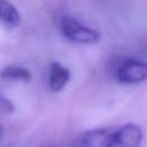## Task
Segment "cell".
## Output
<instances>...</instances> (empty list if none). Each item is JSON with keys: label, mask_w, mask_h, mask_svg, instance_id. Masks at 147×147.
I'll use <instances>...</instances> for the list:
<instances>
[{"label": "cell", "mask_w": 147, "mask_h": 147, "mask_svg": "<svg viewBox=\"0 0 147 147\" xmlns=\"http://www.w3.org/2000/svg\"><path fill=\"white\" fill-rule=\"evenodd\" d=\"M144 138L141 127L126 123L117 127L94 129L84 132L72 147H139Z\"/></svg>", "instance_id": "obj_1"}, {"label": "cell", "mask_w": 147, "mask_h": 147, "mask_svg": "<svg viewBox=\"0 0 147 147\" xmlns=\"http://www.w3.org/2000/svg\"><path fill=\"white\" fill-rule=\"evenodd\" d=\"M60 30L64 38L77 44H95L100 40V33L71 16H63L60 20Z\"/></svg>", "instance_id": "obj_2"}, {"label": "cell", "mask_w": 147, "mask_h": 147, "mask_svg": "<svg viewBox=\"0 0 147 147\" xmlns=\"http://www.w3.org/2000/svg\"><path fill=\"white\" fill-rule=\"evenodd\" d=\"M115 75L122 84H139L147 77V65L136 59H123L117 64Z\"/></svg>", "instance_id": "obj_3"}, {"label": "cell", "mask_w": 147, "mask_h": 147, "mask_svg": "<svg viewBox=\"0 0 147 147\" xmlns=\"http://www.w3.org/2000/svg\"><path fill=\"white\" fill-rule=\"evenodd\" d=\"M70 70L59 62H52L49 65L48 85L53 92H60L70 80Z\"/></svg>", "instance_id": "obj_4"}, {"label": "cell", "mask_w": 147, "mask_h": 147, "mask_svg": "<svg viewBox=\"0 0 147 147\" xmlns=\"http://www.w3.org/2000/svg\"><path fill=\"white\" fill-rule=\"evenodd\" d=\"M0 22L9 30L15 29L21 23V14L17 8L5 0H0Z\"/></svg>", "instance_id": "obj_5"}, {"label": "cell", "mask_w": 147, "mask_h": 147, "mask_svg": "<svg viewBox=\"0 0 147 147\" xmlns=\"http://www.w3.org/2000/svg\"><path fill=\"white\" fill-rule=\"evenodd\" d=\"M0 77L5 80H21V82H29L31 79V74L28 69L18 65H6L0 71Z\"/></svg>", "instance_id": "obj_6"}, {"label": "cell", "mask_w": 147, "mask_h": 147, "mask_svg": "<svg viewBox=\"0 0 147 147\" xmlns=\"http://www.w3.org/2000/svg\"><path fill=\"white\" fill-rule=\"evenodd\" d=\"M1 132H2V129H1V124H0V138H1Z\"/></svg>", "instance_id": "obj_7"}, {"label": "cell", "mask_w": 147, "mask_h": 147, "mask_svg": "<svg viewBox=\"0 0 147 147\" xmlns=\"http://www.w3.org/2000/svg\"><path fill=\"white\" fill-rule=\"evenodd\" d=\"M51 147H52V146H51Z\"/></svg>", "instance_id": "obj_8"}]
</instances>
